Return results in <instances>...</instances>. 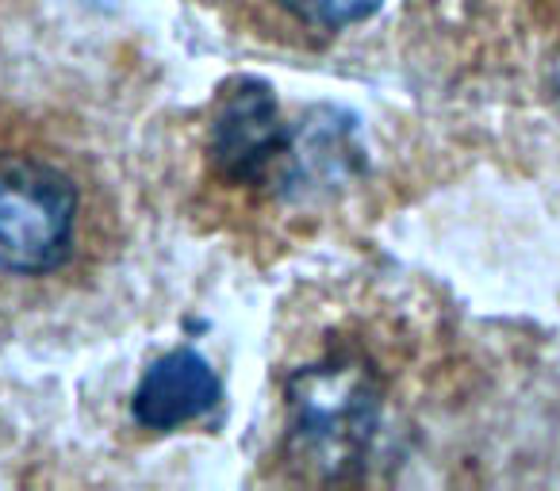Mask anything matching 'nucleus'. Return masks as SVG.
Segmentation results:
<instances>
[{
	"label": "nucleus",
	"mask_w": 560,
	"mask_h": 491,
	"mask_svg": "<svg viewBox=\"0 0 560 491\" xmlns=\"http://www.w3.org/2000/svg\"><path fill=\"white\" fill-rule=\"evenodd\" d=\"M119 258V200L58 127L0 108V323L85 296Z\"/></svg>",
	"instance_id": "f257e3e1"
},
{
	"label": "nucleus",
	"mask_w": 560,
	"mask_h": 491,
	"mask_svg": "<svg viewBox=\"0 0 560 491\" xmlns=\"http://www.w3.org/2000/svg\"><path fill=\"white\" fill-rule=\"evenodd\" d=\"M292 407L304 449L319 457L315 465L335 472L365 449L376 419V391L361 369H312L300 376Z\"/></svg>",
	"instance_id": "f03ea898"
},
{
	"label": "nucleus",
	"mask_w": 560,
	"mask_h": 491,
	"mask_svg": "<svg viewBox=\"0 0 560 491\" xmlns=\"http://www.w3.org/2000/svg\"><path fill=\"white\" fill-rule=\"evenodd\" d=\"M219 399L211 365L192 350H173L142 373L131 399V414L142 430H177L203 419Z\"/></svg>",
	"instance_id": "7ed1b4c3"
},
{
	"label": "nucleus",
	"mask_w": 560,
	"mask_h": 491,
	"mask_svg": "<svg viewBox=\"0 0 560 491\" xmlns=\"http://www.w3.org/2000/svg\"><path fill=\"white\" fill-rule=\"evenodd\" d=\"M280 147H284V127L277 119L272 96L249 85L231 93L211 131V154H215L219 173L234 185H249L265 177Z\"/></svg>",
	"instance_id": "20e7f679"
},
{
	"label": "nucleus",
	"mask_w": 560,
	"mask_h": 491,
	"mask_svg": "<svg viewBox=\"0 0 560 491\" xmlns=\"http://www.w3.org/2000/svg\"><path fill=\"white\" fill-rule=\"evenodd\" d=\"M280 9L292 12L300 24L323 27V32H338V27H350L369 20L384 0H277Z\"/></svg>",
	"instance_id": "39448f33"
}]
</instances>
